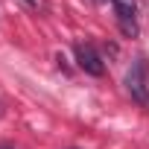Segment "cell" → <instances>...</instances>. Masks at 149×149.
<instances>
[{"instance_id":"1","label":"cell","mask_w":149,"mask_h":149,"mask_svg":"<svg viewBox=\"0 0 149 149\" xmlns=\"http://www.w3.org/2000/svg\"><path fill=\"white\" fill-rule=\"evenodd\" d=\"M73 53H76V64H79V70H85L88 76H102L105 73V64H102V58H100V53L94 50V44H76L73 47Z\"/></svg>"},{"instance_id":"2","label":"cell","mask_w":149,"mask_h":149,"mask_svg":"<svg viewBox=\"0 0 149 149\" xmlns=\"http://www.w3.org/2000/svg\"><path fill=\"white\" fill-rule=\"evenodd\" d=\"M126 88H129L132 100H137L140 105H149V85H146V64L143 61H137L126 73Z\"/></svg>"},{"instance_id":"5","label":"cell","mask_w":149,"mask_h":149,"mask_svg":"<svg viewBox=\"0 0 149 149\" xmlns=\"http://www.w3.org/2000/svg\"><path fill=\"white\" fill-rule=\"evenodd\" d=\"M26 3H29V6H32V3H35V0H26Z\"/></svg>"},{"instance_id":"3","label":"cell","mask_w":149,"mask_h":149,"mask_svg":"<svg viewBox=\"0 0 149 149\" xmlns=\"http://www.w3.org/2000/svg\"><path fill=\"white\" fill-rule=\"evenodd\" d=\"M111 3H114L117 21H134V12H137V3H134V0H111Z\"/></svg>"},{"instance_id":"4","label":"cell","mask_w":149,"mask_h":149,"mask_svg":"<svg viewBox=\"0 0 149 149\" xmlns=\"http://www.w3.org/2000/svg\"><path fill=\"white\" fill-rule=\"evenodd\" d=\"M120 29H123L129 38H134V35H137V24H134V21H120Z\"/></svg>"},{"instance_id":"6","label":"cell","mask_w":149,"mask_h":149,"mask_svg":"<svg viewBox=\"0 0 149 149\" xmlns=\"http://www.w3.org/2000/svg\"><path fill=\"white\" fill-rule=\"evenodd\" d=\"M0 149H12V146H0Z\"/></svg>"}]
</instances>
